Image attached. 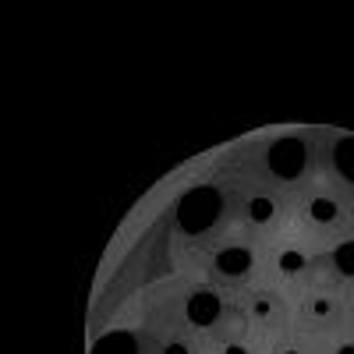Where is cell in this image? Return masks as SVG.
<instances>
[{
	"label": "cell",
	"mask_w": 354,
	"mask_h": 354,
	"mask_svg": "<svg viewBox=\"0 0 354 354\" xmlns=\"http://www.w3.org/2000/svg\"><path fill=\"white\" fill-rule=\"evenodd\" d=\"M301 216L315 230H340L347 223V205L333 192H312L301 205Z\"/></svg>",
	"instance_id": "6da1fadb"
},
{
	"label": "cell",
	"mask_w": 354,
	"mask_h": 354,
	"mask_svg": "<svg viewBox=\"0 0 354 354\" xmlns=\"http://www.w3.org/2000/svg\"><path fill=\"white\" fill-rule=\"evenodd\" d=\"M319 266H326L319 283H333V287H351L354 283V241H340L330 255H322Z\"/></svg>",
	"instance_id": "7a4b0ae2"
},
{
	"label": "cell",
	"mask_w": 354,
	"mask_h": 354,
	"mask_svg": "<svg viewBox=\"0 0 354 354\" xmlns=\"http://www.w3.org/2000/svg\"><path fill=\"white\" fill-rule=\"evenodd\" d=\"M351 315H354V301H351Z\"/></svg>",
	"instance_id": "3957f363"
}]
</instances>
